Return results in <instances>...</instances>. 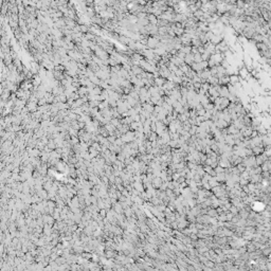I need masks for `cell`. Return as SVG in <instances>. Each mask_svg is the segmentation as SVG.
Segmentation results:
<instances>
[{
    "mask_svg": "<svg viewBox=\"0 0 271 271\" xmlns=\"http://www.w3.org/2000/svg\"><path fill=\"white\" fill-rule=\"evenodd\" d=\"M163 179L160 177V176H158V177H156L153 180V182H152V184H153V187L154 189H160V187L162 185V183H163Z\"/></svg>",
    "mask_w": 271,
    "mask_h": 271,
    "instance_id": "1",
    "label": "cell"
}]
</instances>
